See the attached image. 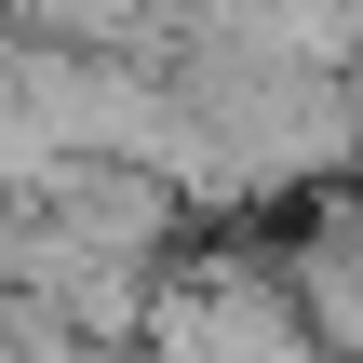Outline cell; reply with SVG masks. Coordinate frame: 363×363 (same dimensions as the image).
<instances>
[{"instance_id": "obj_1", "label": "cell", "mask_w": 363, "mask_h": 363, "mask_svg": "<svg viewBox=\"0 0 363 363\" xmlns=\"http://www.w3.org/2000/svg\"><path fill=\"white\" fill-rule=\"evenodd\" d=\"M148 350L162 363H337L310 337V310H296L283 242H256V229L162 256V283H148Z\"/></svg>"}, {"instance_id": "obj_2", "label": "cell", "mask_w": 363, "mask_h": 363, "mask_svg": "<svg viewBox=\"0 0 363 363\" xmlns=\"http://www.w3.org/2000/svg\"><path fill=\"white\" fill-rule=\"evenodd\" d=\"M283 269H296V310L337 363H363V189H323L310 229H283Z\"/></svg>"}]
</instances>
